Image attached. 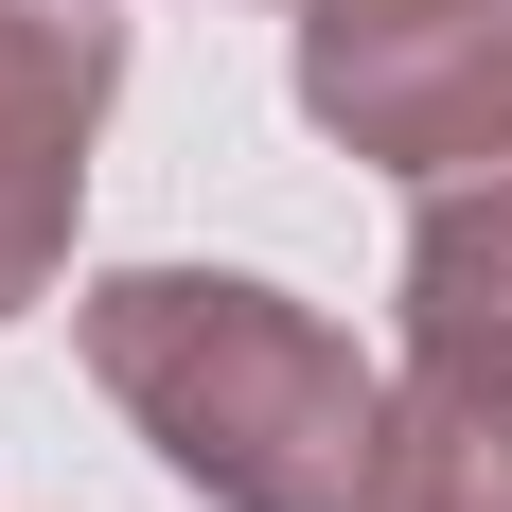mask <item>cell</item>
I'll list each match as a JSON object with an SVG mask.
<instances>
[{
    "label": "cell",
    "instance_id": "obj_4",
    "mask_svg": "<svg viewBox=\"0 0 512 512\" xmlns=\"http://www.w3.org/2000/svg\"><path fill=\"white\" fill-rule=\"evenodd\" d=\"M371 512H512V318H407Z\"/></svg>",
    "mask_w": 512,
    "mask_h": 512
},
{
    "label": "cell",
    "instance_id": "obj_3",
    "mask_svg": "<svg viewBox=\"0 0 512 512\" xmlns=\"http://www.w3.org/2000/svg\"><path fill=\"white\" fill-rule=\"evenodd\" d=\"M106 89H124V18L106 0H0V318L53 301V265H71Z\"/></svg>",
    "mask_w": 512,
    "mask_h": 512
},
{
    "label": "cell",
    "instance_id": "obj_1",
    "mask_svg": "<svg viewBox=\"0 0 512 512\" xmlns=\"http://www.w3.org/2000/svg\"><path fill=\"white\" fill-rule=\"evenodd\" d=\"M71 354L159 442L177 495H212V512H371L389 371L318 301L248 283V265H106L71 301Z\"/></svg>",
    "mask_w": 512,
    "mask_h": 512
},
{
    "label": "cell",
    "instance_id": "obj_2",
    "mask_svg": "<svg viewBox=\"0 0 512 512\" xmlns=\"http://www.w3.org/2000/svg\"><path fill=\"white\" fill-rule=\"evenodd\" d=\"M301 124L389 177L512 159V0H301Z\"/></svg>",
    "mask_w": 512,
    "mask_h": 512
}]
</instances>
